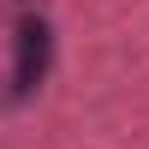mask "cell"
Here are the masks:
<instances>
[{
    "instance_id": "6da1fadb",
    "label": "cell",
    "mask_w": 149,
    "mask_h": 149,
    "mask_svg": "<svg viewBox=\"0 0 149 149\" xmlns=\"http://www.w3.org/2000/svg\"><path fill=\"white\" fill-rule=\"evenodd\" d=\"M48 54H54L48 24L42 18H24V30H18V66H12V95H30L36 84L48 78Z\"/></svg>"
}]
</instances>
